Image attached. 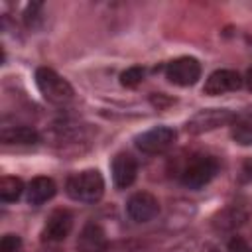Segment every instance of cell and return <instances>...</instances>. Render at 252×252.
<instances>
[{"label": "cell", "instance_id": "cell-14", "mask_svg": "<svg viewBox=\"0 0 252 252\" xmlns=\"http://www.w3.org/2000/svg\"><path fill=\"white\" fill-rule=\"evenodd\" d=\"M24 191H26V187H24V181L20 177L4 175L0 179V201L2 203H14V201H18Z\"/></svg>", "mask_w": 252, "mask_h": 252}, {"label": "cell", "instance_id": "cell-9", "mask_svg": "<svg viewBox=\"0 0 252 252\" xmlns=\"http://www.w3.org/2000/svg\"><path fill=\"white\" fill-rule=\"evenodd\" d=\"M73 228V217L67 209H57L49 215L43 230H41V238L45 242H61L69 236Z\"/></svg>", "mask_w": 252, "mask_h": 252}, {"label": "cell", "instance_id": "cell-19", "mask_svg": "<svg viewBox=\"0 0 252 252\" xmlns=\"http://www.w3.org/2000/svg\"><path fill=\"white\" fill-rule=\"evenodd\" d=\"M228 252H252V248L248 246V242L244 240V238H240V236H232L230 240H228Z\"/></svg>", "mask_w": 252, "mask_h": 252}, {"label": "cell", "instance_id": "cell-7", "mask_svg": "<svg viewBox=\"0 0 252 252\" xmlns=\"http://www.w3.org/2000/svg\"><path fill=\"white\" fill-rule=\"evenodd\" d=\"M126 213L134 222H148L158 217L159 213V203L158 199L148 193V191H138L134 193L128 203H126Z\"/></svg>", "mask_w": 252, "mask_h": 252}, {"label": "cell", "instance_id": "cell-5", "mask_svg": "<svg viewBox=\"0 0 252 252\" xmlns=\"http://www.w3.org/2000/svg\"><path fill=\"white\" fill-rule=\"evenodd\" d=\"M165 77L177 87H191L201 77V63L195 57H177L165 67Z\"/></svg>", "mask_w": 252, "mask_h": 252}, {"label": "cell", "instance_id": "cell-21", "mask_svg": "<svg viewBox=\"0 0 252 252\" xmlns=\"http://www.w3.org/2000/svg\"><path fill=\"white\" fill-rule=\"evenodd\" d=\"M244 81H246V87L252 91V67L246 71V77H244Z\"/></svg>", "mask_w": 252, "mask_h": 252}, {"label": "cell", "instance_id": "cell-4", "mask_svg": "<svg viewBox=\"0 0 252 252\" xmlns=\"http://www.w3.org/2000/svg\"><path fill=\"white\" fill-rule=\"evenodd\" d=\"M177 138V132L169 126H156L152 130H146L142 134L136 136V148L144 154L156 156V154H163L165 150H169L173 146Z\"/></svg>", "mask_w": 252, "mask_h": 252}, {"label": "cell", "instance_id": "cell-2", "mask_svg": "<svg viewBox=\"0 0 252 252\" xmlns=\"http://www.w3.org/2000/svg\"><path fill=\"white\" fill-rule=\"evenodd\" d=\"M35 85L43 94V98L51 104H67L73 100L75 91L69 85V81L57 75L49 67H39L35 71Z\"/></svg>", "mask_w": 252, "mask_h": 252}, {"label": "cell", "instance_id": "cell-8", "mask_svg": "<svg viewBox=\"0 0 252 252\" xmlns=\"http://www.w3.org/2000/svg\"><path fill=\"white\" fill-rule=\"evenodd\" d=\"M240 87H242V77L236 71H232V69H217L207 77L203 93L209 94V96H219V94H224V93L238 91Z\"/></svg>", "mask_w": 252, "mask_h": 252}, {"label": "cell", "instance_id": "cell-11", "mask_svg": "<svg viewBox=\"0 0 252 252\" xmlns=\"http://www.w3.org/2000/svg\"><path fill=\"white\" fill-rule=\"evenodd\" d=\"M106 244V232L96 222H87L77 240L79 252H104Z\"/></svg>", "mask_w": 252, "mask_h": 252}, {"label": "cell", "instance_id": "cell-13", "mask_svg": "<svg viewBox=\"0 0 252 252\" xmlns=\"http://www.w3.org/2000/svg\"><path fill=\"white\" fill-rule=\"evenodd\" d=\"M2 144H16V146H33L39 142V134L30 126H4L0 132Z\"/></svg>", "mask_w": 252, "mask_h": 252}, {"label": "cell", "instance_id": "cell-3", "mask_svg": "<svg viewBox=\"0 0 252 252\" xmlns=\"http://www.w3.org/2000/svg\"><path fill=\"white\" fill-rule=\"evenodd\" d=\"M219 171V163L211 156H197L191 159V163L181 173V183L189 189H201L205 187Z\"/></svg>", "mask_w": 252, "mask_h": 252}, {"label": "cell", "instance_id": "cell-20", "mask_svg": "<svg viewBox=\"0 0 252 252\" xmlns=\"http://www.w3.org/2000/svg\"><path fill=\"white\" fill-rule=\"evenodd\" d=\"M244 173H246V177H250V179H252V158L244 161Z\"/></svg>", "mask_w": 252, "mask_h": 252}, {"label": "cell", "instance_id": "cell-10", "mask_svg": "<svg viewBox=\"0 0 252 252\" xmlns=\"http://www.w3.org/2000/svg\"><path fill=\"white\" fill-rule=\"evenodd\" d=\"M138 173V163L130 154H118L112 159V181L118 189H126L134 183Z\"/></svg>", "mask_w": 252, "mask_h": 252}, {"label": "cell", "instance_id": "cell-6", "mask_svg": "<svg viewBox=\"0 0 252 252\" xmlns=\"http://www.w3.org/2000/svg\"><path fill=\"white\" fill-rule=\"evenodd\" d=\"M234 118H236V114L226 108H207V110H199L195 116H191L185 128L191 134H203V132L215 130L219 126L230 124Z\"/></svg>", "mask_w": 252, "mask_h": 252}, {"label": "cell", "instance_id": "cell-15", "mask_svg": "<svg viewBox=\"0 0 252 252\" xmlns=\"http://www.w3.org/2000/svg\"><path fill=\"white\" fill-rule=\"evenodd\" d=\"M220 220L217 222L220 228H234V226H240L244 220H246V213H242L238 207H230V209H226V211H222L220 213V217H219Z\"/></svg>", "mask_w": 252, "mask_h": 252}, {"label": "cell", "instance_id": "cell-16", "mask_svg": "<svg viewBox=\"0 0 252 252\" xmlns=\"http://www.w3.org/2000/svg\"><path fill=\"white\" fill-rule=\"evenodd\" d=\"M230 136L240 146H252V124L248 122H236L230 130Z\"/></svg>", "mask_w": 252, "mask_h": 252}, {"label": "cell", "instance_id": "cell-17", "mask_svg": "<svg viewBox=\"0 0 252 252\" xmlns=\"http://www.w3.org/2000/svg\"><path fill=\"white\" fill-rule=\"evenodd\" d=\"M144 75H146V71L142 69V67H130V69H126L122 75H120V83L124 85V87H138L142 81H144Z\"/></svg>", "mask_w": 252, "mask_h": 252}, {"label": "cell", "instance_id": "cell-12", "mask_svg": "<svg viewBox=\"0 0 252 252\" xmlns=\"http://www.w3.org/2000/svg\"><path fill=\"white\" fill-rule=\"evenodd\" d=\"M55 193H57L55 181L51 177H43V175L33 177L30 181V185L26 187V199H28L30 205H35V207L37 205H43L49 199H53Z\"/></svg>", "mask_w": 252, "mask_h": 252}, {"label": "cell", "instance_id": "cell-1", "mask_svg": "<svg viewBox=\"0 0 252 252\" xmlns=\"http://www.w3.org/2000/svg\"><path fill=\"white\" fill-rule=\"evenodd\" d=\"M65 191L73 201L96 203L104 193V179L96 169H85L67 179Z\"/></svg>", "mask_w": 252, "mask_h": 252}, {"label": "cell", "instance_id": "cell-18", "mask_svg": "<svg viewBox=\"0 0 252 252\" xmlns=\"http://www.w3.org/2000/svg\"><path fill=\"white\" fill-rule=\"evenodd\" d=\"M0 252H24L22 238L18 234H4L0 240Z\"/></svg>", "mask_w": 252, "mask_h": 252}]
</instances>
